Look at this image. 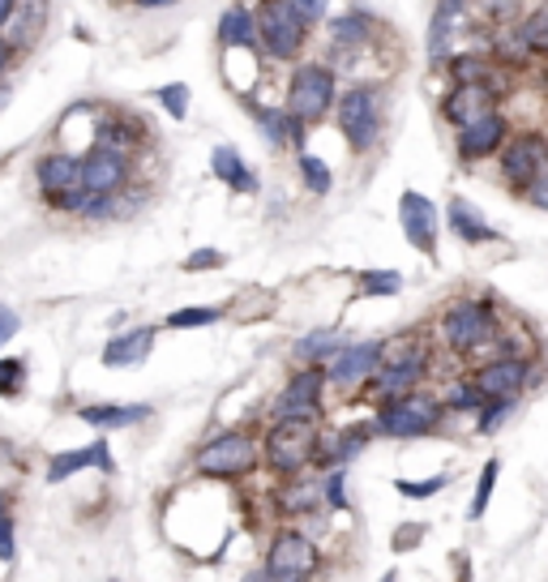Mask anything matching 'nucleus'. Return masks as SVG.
I'll return each instance as SVG.
<instances>
[{
    "label": "nucleus",
    "mask_w": 548,
    "mask_h": 582,
    "mask_svg": "<svg viewBox=\"0 0 548 582\" xmlns=\"http://www.w3.org/2000/svg\"><path fill=\"white\" fill-rule=\"evenodd\" d=\"M335 125L343 133L351 154H369L382 142V129H386V95L369 82H355L343 95H335Z\"/></svg>",
    "instance_id": "f257e3e1"
},
{
    "label": "nucleus",
    "mask_w": 548,
    "mask_h": 582,
    "mask_svg": "<svg viewBox=\"0 0 548 582\" xmlns=\"http://www.w3.org/2000/svg\"><path fill=\"white\" fill-rule=\"evenodd\" d=\"M257 22V51L275 65H292L304 56L308 44V26L300 22V13L292 9V0H257L253 9Z\"/></svg>",
    "instance_id": "f03ea898"
},
{
    "label": "nucleus",
    "mask_w": 548,
    "mask_h": 582,
    "mask_svg": "<svg viewBox=\"0 0 548 582\" xmlns=\"http://www.w3.org/2000/svg\"><path fill=\"white\" fill-rule=\"evenodd\" d=\"M335 95H339V73L335 65L326 60H300L288 78V98H283V112L296 116L300 125H317L330 116L335 107Z\"/></svg>",
    "instance_id": "7ed1b4c3"
},
{
    "label": "nucleus",
    "mask_w": 548,
    "mask_h": 582,
    "mask_svg": "<svg viewBox=\"0 0 548 582\" xmlns=\"http://www.w3.org/2000/svg\"><path fill=\"white\" fill-rule=\"evenodd\" d=\"M424 364H429V351L420 347L416 339H390L382 342V360H377V369H373V398L377 403H390V398H403V394H411L416 382L424 377Z\"/></svg>",
    "instance_id": "20e7f679"
},
{
    "label": "nucleus",
    "mask_w": 548,
    "mask_h": 582,
    "mask_svg": "<svg viewBox=\"0 0 548 582\" xmlns=\"http://www.w3.org/2000/svg\"><path fill=\"white\" fill-rule=\"evenodd\" d=\"M442 411H446V407H442L433 394L411 389V394L390 398V403H382V407H377V416H373V433H382V436H424V433H433V429L442 424Z\"/></svg>",
    "instance_id": "39448f33"
},
{
    "label": "nucleus",
    "mask_w": 548,
    "mask_h": 582,
    "mask_svg": "<svg viewBox=\"0 0 548 582\" xmlns=\"http://www.w3.org/2000/svg\"><path fill=\"white\" fill-rule=\"evenodd\" d=\"M253 463H257V441L241 429L210 436L198 454V472L210 480H241L245 472H253Z\"/></svg>",
    "instance_id": "423d86ee"
},
{
    "label": "nucleus",
    "mask_w": 548,
    "mask_h": 582,
    "mask_svg": "<svg viewBox=\"0 0 548 582\" xmlns=\"http://www.w3.org/2000/svg\"><path fill=\"white\" fill-rule=\"evenodd\" d=\"M78 176H82V194L116 197V194H125L129 181H133V159L95 142L86 154H78Z\"/></svg>",
    "instance_id": "0eeeda50"
},
{
    "label": "nucleus",
    "mask_w": 548,
    "mask_h": 582,
    "mask_svg": "<svg viewBox=\"0 0 548 582\" xmlns=\"http://www.w3.org/2000/svg\"><path fill=\"white\" fill-rule=\"evenodd\" d=\"M317 424H300V420H275V429L266 436V463L279 476H296L317 458Z\"/></svg>",
    "instance_id": "6e6552de"
},
{
    "label": "nucleus",
    "mask_w": 548,
    "mask_h": 582,
    "mask_svg": "<svg viewBox=\"0 0 548 582\" xmlns=\"http://www.w3.org/2000/svg\"><path fill=\"white\" fill-rule=\"evenodd\" d=\"M493 335H498V317H493L480 300H463V304L446 309V317H442V339H446V347L450 351H458V356H467V351L493 342Z\"/></svg>",
    "instance_id": "1a4fd4ad"
},
{
    "label": "nucleus",
    "mask_w": 548,
    "mask_h": 582,
    "mask_svg": "<svg viewBox=\"0 0 548 582\" xmlns=\"http://www.w3.org/2000/svg\"><path fill=\"white\" fill-rule=\"evenodd\" d=\"M322 389H326V373H322V364H304L296 377L283 386V394L275 398L270 416H275V420L317 424V420H322Z\"/></svg>",
    "instance_id": "9d476101"
},
{
    "label": "nucleus",
    "mask_w": 548,
    "mask_h": 582,
    "mask_svg": "<svg viewBox=\"0 0 548 582\" xmlns=\"http://www.w3.org/2000/svg\"><path fill=\"white\" fill-rule=\"evenodd\" d=\"M317 570V548L313 539L300 532H279L270 539V552H266V574L270 582H304Z\"/></svg>",
    "instance_id": "9b49d317"
},
{
    "label": "nucleus",
    "mask_w": 548,
    "mask_h": 582,
    "mask_svg": "<svg viewBox=\"0 0 548 582\" xmlns=\"http://www.w3.org/2000/svg\"><path fill=\"white\" fill-rule=\"evenodd\" d=\"M501 159V176L514 194H523L540 172H545V138L540 133H514L505 138L498 150Z\"/></svg>",
    "instance_id": "f8f14e48"
},
{
    "label": "nucleus",
    "mask_w": 548,
    "mask_h": 582,
    "mask_svg": "<svg viewBox=\"0 0 548 582\" xmlns=\"http://www.w3.org/2000/svg\"><path fill=\"white\" fill-rule=\"evenodd\" d=\"M505 138H510V120H505V112L493 107V112H485L480 120H471V125L458 129L454 150H458L463 163H480V159H493Z\"/></svg>",
    "instance_id": "ddd939ff"
},
{
    "label": "nucleus",
    "mask_w": 548,
    "mask_h": 582,
    "mask_svg": "<svg viewBox=\"0 0 548 582\" xmlns=\"http://www.w3.org/2000/svg\"><path fill=\"white\" fill-rule=\"evenodd\" d=\"M377 360H382V342L369 339V342H343L335 356H330V369H326V382L339 389H355L360 382H369L373 377V369H377Z\"/></svg>",
    "instance_id": "4468645a"
},
{
    "label": "nucleus",
    "mask_w": 548,
    "mask_h": 582,
    "mask_svg": "<svg viewBox=\"0 0 548 582\" xmlns=\"http://www.w3.org/2000/svg\"><path fill=\"white\" fill-rule=\"evenodd\" d=\"M493 107H498V86H493V78H489V82H454L450 95L442 98V116H446L454 129L480 120V116L493 112Z\"/></svg>",
    "instance_id": "2eb2a0df"
},
{
    "label": "nucleus",
    "mask_w": 548,
    "mask_h": 582,
    "mask_svg": "<svg viewBox=\"0 0 548 582\" xmlns=\"http://www.w3.org/2000/svg\"><path fill=\"white\" fill-rule=\"evenodd\" d=\"M48 13H51V0H18V4H13L9 22H4V31H0L4 44L13 48V56H26V51L44 39Z\"/></svg>",
    "instance_id": "dca6fc26"
},
{
    "label": "nucleus",
    "mask_w": 548,
    "mask_h": 582,
    "mask_svg": "<svg viewBox=\"0 0 548 582\" xmlns=\"http://www.w3.org/2000/svg\"><path fill=\"white\" fill-rule=\"evenodd\" d=\"M399 223H403V236L416 244L424 257H433L438 253V206L429 201L424 194H407L399 197Z\"/></svg>",
    "instance_id": "f3484780"
},
{
    "label": "nucleus",
    "mask_w": 548,
    "mask_h": 582,
    "mask_svg": "<svg viewBox=\"0 0 548 582\" xmlns=\"http://www.w3.org/2000/svg\"><path fill=\"white\" fill-rule=\"evenodd\" d=\"M527 377H532L527 360H518V356H501V360H489V364L476 369L471 386L480 389L485 398H518V389L527 386Z\"/></svg>",
    "instance_id": "a211bd4d"
},
{
    "label": "nucleus",
    "mask_w": 548,
    "mask_h": 582,
    "mask_svg": "<svg viewBox=\"0 0 548 582\" xmlns=\"http://www.w3.org/2000/svg\"><path fill=\"white\" fill-rule=\"evenodd\" d=\"M377 31H382V22L369 9H348V13L330 18V51L335 56H348V51L373 48L377 44Z\"/></svg>",
    "instance_id": "6ab92c4d"
},
{
    "label": "nucleus",
    "mask_w": 548,
    "mask_h": 582,
    "mask_svg": "<svg viewBox=\"0 0 548 582\" xmlns=\"http://www.w3.org/2000/svg\"><path fill=\"white\" fill-rule=\"evenodd\" d=\"M253 116V125H257V133L266 138V146H275V150H283V146H292V150H304V125H300L296 116H288L283 107H261V103H245Z\"/></svg>",
    "instance_id": "aec40b11"
},
{
    "label": "nucleus",
    "mask_w": 548,
    "mask_h": 582,
    "mask_svg": "<svg viewBox=\"0 0 548 582\" xmlns=\"http://www.w3.org/2000/svg\"><path fill=\"white\" fill-rule=\"evenodd\" d=\"M35 185L44 197H60V194H73L82 189V176H78V154L69 150H51L35 163Z\"/></svg>",
    "instance_id": "412c9836"
},
{
    "label": "nucleus",
    "mask_w": 548,
    "mask_h": 582,
    "mask_svg": "<svg viewBox=\"0 0 548 582\" xmlns=\"http://www.w3.org/2000/svg\"><path fill=\"white\" fill-rule=\"evenodd\" d=\"M214 39L223 51H257V22H253V4L245 0H232L214 26Z\"/></svg>",
    "instance_id": "4be33fe9"
},
{
    "label": "nucleus",
    "mask_w": 548,
    "mask_h": 582,
    "mask_svg": "<svg viewBox=\"0 0 548 582\" xmlns=\"http://www.w3.org/2000/svg\"><path fill=\"white\" fill-rule=\"evenodd\" d=\"M467 9L463 4H450V0H438V9H433V18H429V39H424V51H429V65L433 69H442L450 56H454V26H458V18H463Z\"/></svg>",
    "instance_id": "5701e85b"
},
{
    "label": "nucleus",
    "mask_w": 548,
    "mask_h": 582,
    "mask_svg": "<svg viewBox=\"0 0 548 582\" xmlns=\"http://www.w3.org/2000/svg\"><path fill=\"white\" fill-rule=\"evenodd\" d=\"M86 467H103L112 472V454H107V441H95V445H82V450H65L48 463V485H65L69 476L86 472Z\"/></svg>",
    "instance_id": "b1692460"
},
{
    "label": "nucleus",
    "mask_w": 548,
    "mask_h": 582,
    "mask_svg": "<svg viewBox=\"0 0 548 582\" xmlns=\"http://www.w3.org/2000/svg\"><path fill=\"white\" fill-rule=\"evenodd\" d=\"M147 138V129H142V120L138 116H125V112H107L100 120V129H95V142L107 146V150H120V154H138V146Z\"/></svg>",
    "instance_id": "393cba45"
},
{
    "label": "nucleus",
    "mask_w": 548,
    "mask_h": 582,
    "mask_svg": "<svg viewBox=\"0 0 548 582\" xmlns=\"http://www.w3.org/2000/svg\"><path fill=\"white\" fill-rule=\"evenodd\" d=\"M150 347H154V330H150V326H138V330H129V335L107 339V347H103V364H107V369H133V364L147 360Z\"/></svg>",
    "instance_id": "a878e982"
},
{
    "label": "nucleus",
    "mask_w": 548,
    "mask_h": 582,
    "mask_svg": "<svg viewBox=\"0 0 548 582\" xmlns=\"http://www.w3.org/2000/svg\"><path fill=\"white\" fill-rule=\"evenodd\" d=\"M150 407L147 403H91V407H82L78 411V420L82 424H91V429H125V424H138V420H147Z\"/></svg>",
    "instance_id": "bb28decb"
},
{
    "label": "nucleus",
    "mask_w": 548,
    "mask_h": 582,
    "mask_svg": "<svg viewBox=\"0 0 548 582\" xmlns=\"http://www.w3.org/2000/svg\"><path fill=\"white\" fill-rule=\"evenodd\" d=\"M446 223L450 232L458 236L463 244H485V241H498V232L485 223V214L471 206V201H463V197H450L446 206Z\"/></svg>",
    "instance_id": "cd10ccee"
},
{
    "label": "nucleus",
    "mask_w": 548,
    "mask_h": 582,
    "mask_svg": "<svg viewBox=\"0 0 548 582\" xmlns=\"http://www.w3.org/2000/svg\"><path fill=\"white\" fill-rule=\"evenodd\" d=\"M210 172H214L228 189H236V194H257V176H253L249 163L241 159L236 146H214V154H210Z\"/></svg>",
    "instance_id": "c85d7f7f"
},
{
    "label": "nucleus",
    "mask_w": 548,
    "mask_h": 582,
    "mask_svg": "<svg viewBox=\"0 0 548 582\" xmlns=\"http://www.w3.org/2000/svg\"><path fill=\"white\" fill-rule=\"evenodd\" d=\"M339 347H343V335H339L335 326H322V330L300 335L296 347H292V356H296L300 364H322V360H330Z\"/></svg>",
    "instance_id": "c756f323"
},
{
    "label": "nucleus",
    "mask_w": 548,
    "mask_h": 582,
    "mask_svg": "<svg viewBox=\"0 0 548 582\" xmlns=\"http://www.w3.org/2000/svg\"><path fill=\"white\" fill-rule=\"evenodd\" d=\"M446 73L454 82H489L498 69H493L480 51H458V56H450L446 60Z\"/></svg>",
    "instance_id": "7c9ffc66"
},
{
    "label": "nucleus",
    "mask_w": 548,
    "mask_h": 582,
    "mask_svg": "<svg viewBox=\"0 0 548 582\" xmlns=\"http://www.w3.org/2000/svg\"><path fill=\"white\" fill-rule=\"evenodd\" d=\"M300 154V176H304V189L313 197H326L335 189V176H330V167L317 159V154H308V150H296Z\"/></svg>",
    "instance_id": "2f4dec72"
},
{
    "label": "nucleus",
    "mask_w": 548,
    "mask_h": 582,
    "mask_svg": "<svg viewBox=\"0 0 548 582\" xmlns=\"http://www.w3.org/2000/svg\"><path fill=\"white\" fill-rule=\"evenodd\" d=\"M471 13H480L489 26H514L523 18V0H471Z\"/></svg>",
    "instance_id": "473e14b6"
},
{
    "label": "nucleus",
    "mask_w": 548,
    "mask_h": 582,
    "mask_svg": "<svg viewBox=\"0 0 548 582\" xmlns=\"http://www.w3.org/2000/svg\"><path fill=\"white\" fill-rule=\"evenodd\" d=\"M476 411H480V420H476V433L489 436V433H498L501 424L510 420V411H514V398H485Z\"/></svg>",
    "instance_id": "72a5a7b5"
},
{
    "label": "nucleus",
    "mask_w": 548,
    "mask_h": 582,
    "mask_svg": "<svg viewBox=\"0 0 548 582\" xmlns=\"http://www.w3.org/2000/svg\"><path fill=\"white\" fill-rule=\"evenodd\" d=\"M223 313L210 309V304H194V309H180V313H167V330H198V326H214Z\"/></svg>",
    "instance_id": "f704fd0d"
},
{
    "label": "nucleus",
    "mask_w": 548,
    "mask_h": 582,
    "mask_svg": "<svg viewBox=\"0 0 548 582\" xmlns=\"http://www.w3.org/2000/svg\"><path fill=\"white\" fill-rule=\"evenodd\" d=\"M317 497H322V488L317 485H292L279 492V505L283 510H292V514H300V510H313L317 505Z\"/></svg>",
    "instance_id": "c9c22d12"
},
{
    "label": "nucleus",
    "mask_w": 548,
    "mask_h": 582,
    "mask_svg": "<svg viewBox=\"0 0 548 582\" xmlns=\"http://www.w3.org/2000/svg\"><path fill=\"white\" fill-rule=\"evenodd\" d=\"M498 472H501V463L498 458H489V463H485V476H480V485H476V497H471V519H480V514L489 510V497H493V485H498Z\"/></svg>",
    "instance_id": "e433bc0d"
},
{
    "label": "nucleus",
    "mask_w": 548,
    "mask_h": 582,
    "mask_svg": "<svg viewBox=\"0 0 548 582\" xmlns=\"http://www.w3.org/2000/svg\"><path fill=\"white\" fill-rule=\"evenodd\" d=\"M159 103H163V112H167L172 120H185V116H189V86H185V82L163 86V91H159Z\"/></svg>",
    "instance_id": "4c0bfd02"
},
{
    "label": "nucleus",
    "mask_w": 548,
    "mask_h": 582,
    "mask_svg": "<svg viewBox=\"0 0 548 582\" xmlns=\"http://www.w3.org/2000/svg\"><path fill=\"white\" fill-rule=\"evenodd\" d=\"M360 288L369 295H395V291H403V275L399 270H369Z\"/></svg>",
    "instance_id": "58836bf2"
},
{
    "label": "nucleus",
    "mask_w": 548,
    "mask_h": 582,
    "mask_svg": "<svg viewBox=\"0 0 548 582\" xmlns=\"http://www.w3.org/2000/svg\"><path fill=\"white\" fill-rule=\"evenodd\" d=\"M22 382H26V364H22V360L0 356V394H4V398L22 394Z\"/></svg>",
    "instance_id": "ea45409f"
},
{
    "label": "nucleus",
    "mask_w": 548,
    "mask_h": 582,
    "mask_svg": "<svg viewBox=\"0 0 548 582\" xmlns=\"http://www.w3.org/2000/svg\"><path fill=\"white\" fill-rule=\"evenodd\" d=\"M480 403H485V394L471 386V382H458V386H450V394H446L450 411H476Z\"/></svg>",
    "instance_id": "a19ab883"
},
{
    "label": "nucleus",
    "mask_w": 548,
    "mask_h": 582,
    "mask_svg": "<svg viewBox=\"0 0 548 582\" xmlns=\"http://www.w3.org/2000/svg\"><path fill=\"white\" fill-rule=\"evenodd\" d=\"M292 9L300 13V22L313 31L317 22H326V13H330V0H292Z\"/></svg>",
    "instance_id": "79ce46f5"
},
{
    "label": "nucleus",
    "mask_w": 548,
    "mask_h": 582,
    "mask_svg": "<svg viewBox=\"0 0 548 582\" xmlns=\"http://www.w3.org/2000/svg\"><path fill=\"white\" fill-rule=\"evenodd\" d=\"M442 488H446V476H433V480H416V485H411V480H399L403 497H416V501H420V497H433V492H442Z\"/></svg>",
    "instance_id": "37998d69"
},
{
    "label": "nucleus",
    "mask_w": 548,
    "mask_h": 582,
    "mask_svg": "<svg viewBox=\"0 0 548 582\" xmlns=\"http://www.w3.org/2000/svg\"><path fill=\"white\" fill-rule=\"evenodd\" d=\"M343 485H348V480H343V472H335V476L326 480V488H322V492H326V501H330L335 510H343V505H348V492H343Z\"/></svg>",
    "instance_id": "c03bdc74"
},
{
    "label": "nucleus",
    "mask_w": 548,
    "mask_h": 582,
    "mask_svg": "<svg viewBox=\"0 0 548 582\" xmlns=\"http://www.w3.org/2000/svg\"><path fill=\"white\" fill-rule=\"evenodd\" d=\"M523 194H527V201H532L536 210H548V172H540V176H536V181H532Z\"/></svg>",
    "instance_id": "a18cd8bd"
},
{
    "label": "nucleus",
    "mask_w": 548,
    "mask_h": 582,
    "mask_svg": "<svg viewBox=\"0 0 548 582\" xmlns=\"http://www.w3.org/2000/svg\"><path fill=\"white\" fill-rule=\"evenodd\" d=\"M18 326H22V322H18V313H13L9 304H0V347L18 335Z\"/></svg>",
    "instance_id": "49530a36"
},
{
    "label": "nucleus",
    "mask_w": 548,
    "mask_h": 582,
    "mask_svg": "<svg viewBox=\"0 0 548 582\" xmlns=\"http://www.w3.org/2000/svg\"><path fill=\"white\" fill-rule=\"evenodd\" d=\"M185 266H189V270H201V266H223V253L201 248V253H189V257H185Z\"/></svg>",
    "instance_id": "de8ad7c7"
},
{
    "label": "nucleus",
    "mask_w": 548,
    "mask_h": 582,
    "mask_svg": "<svg viewBox=\"0 0 548 582\" xmlns=\"http://www.w3.org/2000/svg\"><path fill=\"white\" fill-rule=\"evenodd\" d=\"M13 557V523L0 514V561H9Z\"/></svg>",
    "instance_id": "09e8293b"
},
{
    "label": "nucleus",
    "mask_w": 548,
    "mask_h": 582,
    "mask_svg": "<svg viewBox=\"0 0 548 582\" xmlns=\"http://www.w3.org/2000/svg\"><path fill=\"white\" fill-rule=\"evenodd\" d=\"M133 9H147V13H159V9H172V4H180V0H129Z\"/></svg>",
    "instance_id": "8fccbe9b"
},
{
    "label": "nucleus",
    "mask_w": 548,
    "mask_h": 582,
    "mask_svg": "<svg viewBox=\"0 0 548 582\" xmlns=\"http://www.w3.org/2000/svg\"><path fill=\"white\" fill-rule=\"evenodd\" d=\"M13 60H18V56H13V48H9V44H4V35H0V78L9 73V65H13Z\"/></svg>",
    "instance_id": "3c124183"
},
{
    "label": "nucleus",
    "mask_w": 548,
    "mask_h": 582,
    "mask_svg": "<svg viewBox=\"0 0 548 582\" xmlns=\"http://www.w3.org/2000/svg\"><path fill=\"white\" fill-rule=\"evenodd\" d=\"M13 4H18V0H0V31H4V22H9V13H13Z\"/></svg>",
    "instance_id": "603ef678"
},
{
    "label": "nucleus",
    "mask_w": 548,
    "mask_h": 582,
    "mask_svg": "<svg viewBox=\"0 0 548 582\" xmlns=\"http://www.w3.org/2000/svg\"><path fill=\"white\" fill-rule=\"evenodd\" d=\"M245 582H270V574H266V570H257V574H249Z\"/></svg>",
    "instance_id": "864d4df0"
},
{
    "label": "nucleus",
    "mask_w": 548,
    "mask_h": 582,
    "mask_svg": "<svg viewBox=\"0 0 548 582\" xmlns=\"http://www.w3.org/2000/svg\"><path fill=\"white\" fill-rule=\"evenodd\" d=\"M450 4H463V9H467V4H471V0H450Z\"/></svg>",
    "instance_id": "5fc2aeb1"
},
{
    "label": "nucleus",
    "mask_w": 548,
    "mask_h": 582,
    "mask_svg": "<svg viewBox=\"0 0 548 582\" xmlns=\"http://www.w3.org/2000/svg\"><path fill=\"white\" fill-rule=\"evenodd\" d=\"M0 514H4V492H0Z\"/></svg>",
    "instance_id": "6e6d98bb"
},
{
    "label": "nucleus",
    "mask_w": 548,
    "mask_h": 582,
    "mask_svg": "<svg viewBox=\"0 0 548 582\" xmlns=\"http://www.w3.org/2000/svg\"><path fill=\"white\" fill-rule=\"evenodd\" d=\"M382 582H395V574H386V579H382Z\"/></svg>",
    "instance_id": "4d7b16f0"
},
{
    "label": "nucleus",
    "mask_w": 548,
    "mask_h": 582,
    "mask_svg": "<svg viewBox=\"0 0 548 582\" xmlns=\"http://www.w3.org/2000/svg\"><path fill=\"white\" fill-rule=\"evenodd\" d=\"M536 4H540V0H536Z\"/></svg>",
    "instance_id": "13d9d810"
}]
</instances>
